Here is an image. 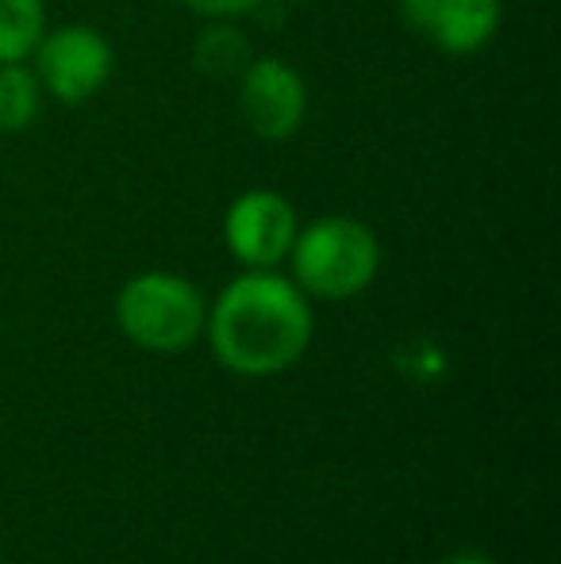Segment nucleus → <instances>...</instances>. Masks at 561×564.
<instances>
[{
    "label": "nucleus",
    "mask_w": 561,
    "mask_h": 564,
    "mask_svg": "<svg viewBox=\"0 0 561 564\" xmlns=\"http://www.w3.org/2000/svg\"><path fill=\"white\" fill-rule=\"evenodd\" d=\"M212 354L242 377H273L304 357L312 341V296L278 269H247L219 292L204 319Z\"/></svg>",
    "instance_id": "1"
},
{
    "label": "nucleus",
    "mask_w": 561,
    "mask_h": 564,
    "mask_svg": "<svg viewBox=\"0 0 561 564\" xmlns=\"http://www.w3.org/2000/svg\"><path fill=\"white\" fill-rule=\"evenodd\" d=\"M292 281L304 296L315 300H350L377 281L381 269V242L362 219L323 216L312 227L296 230L289 250Z\"/></svg>",
    "instance_id": "2"
},
{
    "label": "nucleus",
    "mask_w": 561,
    "mask_h": 564,
    "mask_svg": "<svg viewBox=\"0 0 561 564\" xmlns=\"http://www.w3.org/2000/svg\"><path fill=\"white\" fill-rule=\"evenodd\" d=\"M208 307L193 281L177 273H150L131 276L116 296V323L136 346L150 354H181L204 330Z\"/></svg>",
    "instance_id": "3"
},
{
    "label": "nucleus",
    "mask_w": 561,
    "mask_h": 564,
    "mask_svg": "<svg viewBox=\"0 0 561 564\" xmlns=\"http://www.w3.org/2000/svg\"><path fill=\"white\" fill-rule=\"evenodd\" d=\"M31 62L46 97H54L58 105H85L108 85L116 54L105 31L89 23H62L54 31H43Z\"/></svg>",
    "instance_id": "4"
},
{
    "label": "nucleus",
    "mask_w": 561,
    "mask_h": 564,
    "mask_svg": "<svg viewBox=\"0 0 561 564\" xmlns=\"http://www.w3.org/2000/svg\"><path fill=\"white\" fill-rule=\"evenodd\" d=\"M296 212L273 188H247L224 216V242L247 269H278L296 242Z\"/></svg>",
    "instance_id": "5"
},
{
    "label": "nucleus",
    "mask_w": 561,
    "mask_h": 564,
    "mask_svg": "<svg viewBox=\"0 0 561 564\" xmlns=\"http://www.w3.org/2000/svg\"><path fill=\"white\" fill-rule=\"evenodd\" d=\"M239 108L258 139H292L308 116V85L284 58H250L239 74Z\"/></svg>",
    "instance_id": "6"
},
{
    "label": "nucleus",
    "mask_w": 561,
    "mask_h": 564,
    "mask_svg": "<svg viewBox=\"0 0 561 564\" xmlns=\"http://www.w3.org/2000/svg\"><path fill=\"white\" fill-rule=\"evenodd\" d=\"M500 31V0H439L423 39L442 54H477Z\"/></svg>",
    "instance_id": "7"
},
{
    "label": "nucleus",
    "mask_w": 561,
    "mask_h": 564,
    "mask_svg": "<svg viewBox=\"0 0 561 564\" xmlns=\"http://www.w3.org/2000/svg\"><path fill=\"white\" fill-rule=\"evenodd\" d=\"M250 58H255V51H250L247 35L231 20H212L193 46L196 69L208 77H219V82L224 77H239L250 66Z\"/></svg>",
    "instance_id": "8"
},
{
    "label": "nucleus",
    "mask_w": 561,
    "mask_h": 564,
    "mask_svg": "<svg viewBox=\"0 0 561 564\" xmlns=\"http://www.w3.org/2000/svg\"><path fill=\"white\" fill-rule=\"evenodd\" d=\"M43 85H39L35 69L28 62H8L0 66V131L15 134L28 131L35 123L39 108H43Z\"/></svg>",
    "instance_id": "9"
},
{
    "label": "nucleus",
    "mask_w": 561,
    "mask_h": 564,
    "mask_svg": "<svg viewBox=\"0 0 561 564\" xmlns=\"http://www.w3.org/2000/svg\"><path fill=\"white\" fill-rule=\"evenodd\" d=\"M46 31L43 0H0V66L28 62Z\"/></svg>",
    "instance_id": "10"
},
{
    "label": "nucleus",
    "mask_w": 561,
    "mask_h": 564,
    "mask_svg": "<svg viewBox=\"0 0 561 564\" xmlns=\"http://www.w3.org/2000/svg\"><path fill=\"white\" fill-rule=\"evenodd\" d=\"M188 12L204 15V20H239V15H250L266 4V0H181Z\"/></svg>",
    "instance_id": "11"
},
{
    "label": "nucleus",
    "mask_w": 561,
    "mask_h": 564,
    "mask_svg": "<svg viewBox=\"0 0 561 564\" xmlns=\"http://www.w3.org/2000/svg\"><path fill=\"white\" fill-rule=\"evenodd\" d=\"M434 8H439V0H400V15H404V23L416 31V35H423L427 31Z\"/></svg>",
    "instance_id": "12"
},
{
    "label": "nucleus",
    "mask_w": 561,
    "mask_h": 564,
    "mask_svg": "<svg viewBox=\"0 0 561 564\" xmlns=\"http://www.w3.org/2000/svg\"><path fill=\"white\" fill-rule=\"evenodd\" d=\"M446 564H496L488 553H477V550H457V553H450Z\"/></svg>",
    "instance_id": "13"
},
{
    "label": "nucleus",
    "mask_w": 561,
    "mask_h": 564,
    "mask_svg": "<svg viewBox=\"0 0 561 564\" xmlns=\"http://www.w3.org/2000/svg\"><path fill=\"white\" fill-rule=\"evenodd\" d=\"M0 564H4V561H0Z\"/></svg>",
    "instance_id": "14"
}]
</instances>
